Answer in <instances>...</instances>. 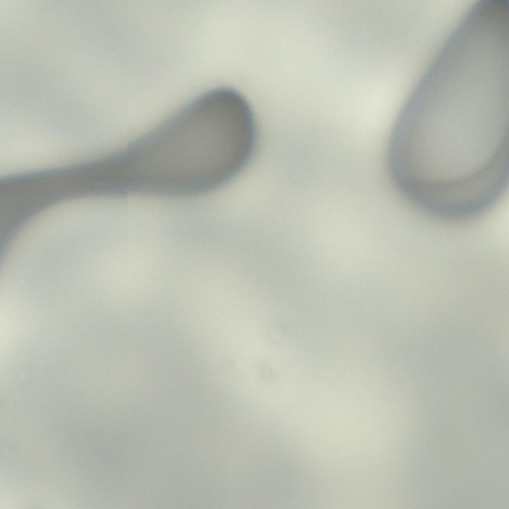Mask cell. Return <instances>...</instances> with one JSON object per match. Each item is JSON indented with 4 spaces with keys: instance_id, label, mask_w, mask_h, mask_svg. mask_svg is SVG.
I'll return each instance as SVG.
<instances>
[{
    "instance_id": "cell-1",
    "label": "cell",
    "mask_w": 509,
    "mask_h": 509,
    "mask_svg": "<svg viewBox=\"0 0 509 509\" xmlns=\"http://www.w3.org/2000/svg\"><path fill=\"white\" fill-rule=\"evenodd\" d=\"M392 169L415 205L462 219L492 207L508 182V112L501 102L415 97L396 124Z\"/></svg>"
},
{
    "instance_id": "cell-2",
    "label": "cell",
    "mask_w": 509,
    "mask_h": 509,
    "mask_svg": "<svg viewBox=\"0 0 509 509\" xmlns=\"http://www.w3.org/2000/svg\"><path fill=\"white\" fill-rule=\"evenodd\" d=\"M125 169L142 194L188 197L212 191L201 115L190 101L124 148Z\"/></svg>"
},
{
    "instance_id": "cell-3",
    "label": "cell",
    "mask_w": 509,
    "mask_h": 509,
    "mask_svg": "<svg viewBox=\"0 0 509 509\" xmlns=\"http://www.w3.org/2000/svg\"><path fill=\"white\" fill-rule=\"evenodd\" d=\"M8 299H20V298H8Z\"/></svg>"
},
{
    "instance_id": "cell-4",
    "label": "cell",
    "mask_w": 509,
    "mask_h": 509,
    "mask_svg": "<svg viewBox=\"0 0 509 509\" xmlns=\"http://www.w3.org/2000/svg\"><path fill=\"white\" fill-rule=\"evenodd\" d=\"M241 264V263H240ZM242 265V264H241ZM243 266V265H242Z\"/></svg>"
}]
</instances>
